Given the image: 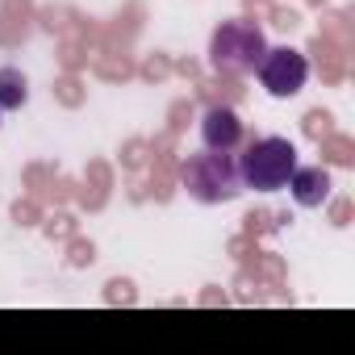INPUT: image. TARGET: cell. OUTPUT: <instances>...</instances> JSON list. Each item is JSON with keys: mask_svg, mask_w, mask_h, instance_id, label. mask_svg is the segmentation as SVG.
Here are the masks:
<instances>
[{"mask_svg": "<svg viewBox=\"0 0 355 355\" xmlns=\"http://www.w3.org/2000/svg\"><path fill=\"white\" fill-rule=\"evenodd\" d=\"M180 184L193 201L201 205H226L243 193V175H239V159L234 150H201V155H189L184 167H180Z\"/></svg>", "mask_w": 355, "mask_h": 355, "instance_id": "1", "label": "cell"}, {"mask_svg": "<svg viewBox=\"0 0 355 355\" xmlns=\"http://www.w3.org/2000/svg\"><path fill=\"white\" fill-rule=\"evenodd\" d=\"M293 171H297V146L280 134L255 138L247 146V155L239 159L243 189H255V193H280Z\"/></svg>", "mask_w": 355, "mask_h": 355, "instance_id": "2", "label": "cell"}, {"mask_svg": "<svg viewBox=\"0 0 355 355\" xmlns=\"http://www.w3.org/2000/svg\"><path fill=\"white\" fill-rule=\"evenodd\" d=\"M268 51V38L255 21H222L209 38V67L226 76H251Z\"/></svg>", "mask_w": 355, "mask_h": 355, "instance_id": "3", "label": "cell"}, {"mask_svg": "<svg viewBox=\"0 0 355 355\" xmlns=\"http://www.w3.org/2000/svg\"><path fill=\"white\" fill-rule=\"evenodd\" d=\"M255 76H259V84H263L268 96L288 101V96H297V92L305 88V80H309V59H305L301 51H293V46H276V51L268 46L263 59H259V67H255Z\"/></svg>", "mask_w": 355, "mask_h": 355, "instance_id": "4", "label": "cell"}, {"mask_svg": "<svg viewBox=\"0 0 355 355\" xmlns=\"http://www.w3.org/2000/svg\"><path fill=\"white\" fill-rule=\"evenodd\" d=\"M243 117L230 109V105H214V109H205V117H201V142L209 146V150H239V142H243Z\"/></svg>", "mask_w": 355, "mask_h": 355, "instance_id": "5", "label": "cell"}, {"mask_svg": "<svg viewBox=\"0 0 355 355\" xmlns=\"http://www.w3.org/2000/svg\"><path fill=\"white\" fill-rule=\"evenodd\" d=\"M284 189L293 193V201H297L301 209H318V205L330 201V171H326V167H301V163H297V171L288 175Z\"/></svg>", "mask_w": 355, "mask_h": 355, "instance_id": "6", "label": "cell"}, {"mask_svg": "<svg viewBox=\"0 0 355 355\" xmlns=\"http://www.w3.org/2000/svg\"><path fill=\"white\" fill-rule=\"evenodd\" d=\"M30 101V80L21 76V67H0V113L21 109Z\"/></svg>", "mask_w": 355, "mask_h": 355, "instance_id": "7", "label": "cell"}]
</instances>
